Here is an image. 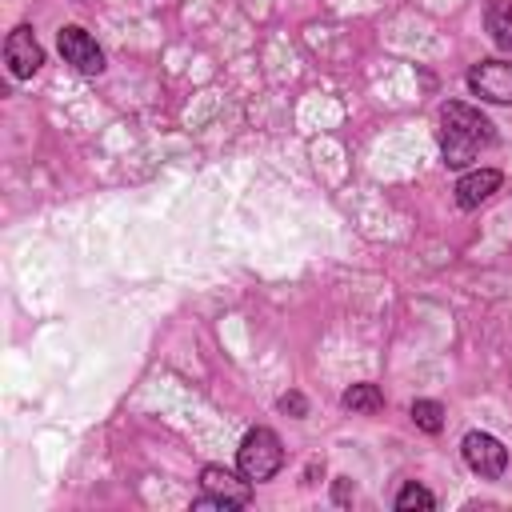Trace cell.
Segmentation results:
<instances>
[{
    "instance_id": "7c38bea8",
    "label": "cell",
    "mask_w": 512,
    "mask_h": 512,
    "mask_svg": "<svg viewBox=\"0 0 512 512\" xmlns=\"http://www.w3.org/2000/svg\"><path fill=\"white\" fill-rule=\"evenodd\" d=\"M396 508L400 512H408V508H436V496L428 488H420V484H404L396 492Z\"/></svg>"
},
{
    "instance_id": "277c9868",
    "label": "cell",
    "mask_w": 512,
    "mask_h": 512,
    "mask_svg": "<svg viewBox=\"0 0 512 512\" xmlns=\"http://www.w3.org/2000/svg\"><path fill=\"white\" fill-rule=\"evenodd\" d=\"M460 448H464V464H468L480 480H500V476H504V468H508V448H504L496 436H488V432H468Z\"/></svg>"
},
{
    "instance_id": "8fae6325",
    "label": "cell",
    "mask_w": 512,
    "mask_h": 512,
    "mask_svg": "<svg viewBox=\"0 0 512 512\" xmlns=\"http://www.w3.org/2000/svg\"><path fill=\"white\" fill-rule=\"evenodd\" d=\"M408 416H412V424L424 428V432H440V428H444V408H440L436 400H416V404L408 408Z\"/></svg>"
},
{
    "instance_id": "8992f818",
    "label": "cell",
    "mask_w": 512,
    "mask_h": 512,
    "mask_svg": "<svg viewBox=\"0 0 512 512\" xmlns=\"http://www.w3.org/2000/svg\"><path fill=\"white\" fill-rule=\"evenodd\" d=\"M56 44H60V56H64V60H68L76 72H84V76L104 72V52H100V44H96V40H92L84 28H76V24L60 28Z\"/></svg>"
},
{
    "instance_id": "9c48e42d",
    "label": "cell",
    "mask_w": 512,
    "mask_h": 512,
    "mask_svg": "<svg viewBox=\"0 0 512 512\" xmlns=\"http://www.w3.org/2000/svg\"><path fill=\"white\" fill-rule=\"evenodd\" d=\"M488 36H492V44L496 48H504V52H512V4L508 0H496V4H488Z\"/></svg>"
},
{
    "instance_id": "5b68a950",
    "label": "cell",
    "mask_w": 512,
    "mask_h": 512,
    "mask_svg": "<svg viewBox=\"0 0 512 512\" xmlns=\"http://www.w3.org/2000/svg\"><path fill=\"white\" fill-rule=\"evenodd\" d=\"M468 88L488 104H512V64L508 60H480L468 68Z\"/></svg>"
},
{
    "instance_id": "6da1fadb",
    "label": "cell",
    "mask_w": 512,
    "mask_h": 512,
    "mask_svg": "<svg viewBox=\"0 0 512 512\" xmlns=\"http://www.w3.org/2000/svg\"><path fill=\"white\" fill-rule=\"evenodd\" d=\"M436 140H440V156L448 168H468L492 140V124L488 116H480L472 104H460V100H448L440 108V128H436Z\"/></svg>"
},
{
    "instance_id": "3957f363",
    "label": "cell",
    "mask_w": 512,
    "mask_h": 512,
    "mask_svg": "<svg viewBox=\"0 0 512 512\" xmlns=\"http://www.w3.org/2000/svg\"><path fill=\"white\" fill-rule=\"evenodd\" d=\"M244 504H252V480H240L216 464H208L200 472V496L192 500V508H224L228 512V508H244Z\"/></svg>"
},
{
    "instance_id": "4fadbf2b",
    "label": "cell",
    "mask_w": 512,
    "mask_h": 512,
    "mask_svg": "<svg viewBox=\"0 0 512 512\" xmlns=\"http://www.w3.org/2000/svg\"><path fill=\"white\" fill-rule=\"evenodd\" d=\"M280 408L292 412V416H304V396L300 392H288V396H280Z\"/></svg>"
},
{
    "instance_id": "52a82bcc",
    "label": "cell",
    "mask_w": 512,
    "mask_h": 512,
    "mask_svg": "<svg viewBox=\"0 0 512 512\" xmlns=\"http://www.w3.org/2000/svg\"><path fill=\"white\" fill-rule=\"evenodd\" d=\"M4 64L16 80H28L40 64H44V48L36 44L32 28H12L8 40H4Z\"/></svg>"
},
{
    "instance_id": "30bf717a",
    "label": "cell",
    "mask_w": 512,
    "mask_h": 512,
    "mask_svg": "<svg viewBox=\"0 0 512 512\" xmlns=\"http://www.w3.org/2000/svg\"><path fill=\"white\" fill-rule=\"evenodd\" d=\"M344 408L372 416V412H380V408H384V396H380V388H376V384H352V388L344 392Z\"/></svg>"
},
{
    "instance_id": "ba28073f",
    "label": "cell",
    "mask_w": 512,
    "mask_h": 512,
    "mask_svg": "<svg viewBox=\"0 0 512 512\" xmlns=\"http://www.w3.org/2000/svg\"><path fill=\"white\" fill-rule=\"evenodd\" d=\"M496 188H500V172H496V168L464 172V176L456 180V204H460V208H476V204H484Z\"/></svg>"
},
{
    "instance_id": "7a4b0ae2",
    "label": "cell",
    "mask_w": 512,
    "mask_h": 512,
    "mask_svg": "<svg viewBox=\"0 0 512 512\" xmlns=\"http://www.w3.org/2000/svg\"><path fill=\"white\" fill-rule=\"evenodd\" d=\"M236 464H240V476L260 484V480H272L284 464V448H280V436L272 428H252L240 448H236Z\"/></svg>"
}]
</instances>
